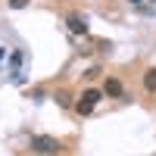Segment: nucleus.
I'll return each mask as SVG.
<instances>
[{
    "mask_svg": "<svg viewBox=\"0 0 156 156\" xmlns=\"http://www.w3.org/2000/svg\"><path fill=\"white\" fill-rule=\"evenodd\" d=\"M100 97H103V90H94V87H90V90H84V94H81V100H78V115H90V112H94V106H97V103H100Z\"/></svg>",
    "mask_w": 156,
    "mask_h": 156,
    "instance_id": "1",
    "label": "nucleus"
},
{
    "mask_svg": "<svg viewBox=\"0 0 156 156\" xmlns=\"http://www.w3.org/2000/svg\"><path fill=\"white\" fill-rule=\"evenodd\" d=\"M31 147H34L37 153H47V156H50V153H59V140H56V137L41 134V137H34V140H31Z\"/></svg>",
    "mask_w": 156,
    "mask_h": 156,
    "instance_id": "2",
    "label": "nucleus"
},
{
    "mask_svg": "<svg viewBox=\"0 0 156 156\" xmlns=\"http://www.w3.org/2000/svg\"><path fill=\"white\" fill-rule=\"evenodd\" d=\"M122 81L119 78H106V84H103V97H122Z\"/></svg>",
    "mask_w": 156,
    "mask_h": 156,
    "instance_id": "3",
    "label": "nucleus"
},
{
    "mask_svg": "<svg viewBox=\"0 0 156 156\" xmlns=\"http://www.w3.org/2000/svg\"><path fill=\"white\" fill-rule=\"evenodd\" d=\"M66 25H69V31H72V34H87V25H84L81 16H69Z\"/></svg>",
    "mask_w": 156,
    "mask_h": 156,
    "instance_id": "4",
    "label": "nucleus"
},
{
    "mask_svg": "<svg viewBox=\"0 0 156 156\" xmlns=\"http://www.w3.org/2000/svg\"><path fill=\"white\" fill-rule=\"evenodd\" d=\"M144 87H147V94H156V69H150L144 75Z\"/></svg>",
    "mask_w": 156,
    "mask_h": 156,
    "instance_id": "5",
    "label": "nucleus"
},
{
    "mask_svg": "<svg viewBox=\"0 0 156 156\" xmlns=\"http://www.w3.org/2000/svg\"><path fill=\"white\" fill-rule=\"evenodd\" d=\"M28 6V0H9V9H25Z\"/></svg>",
    "mask_w": 156,
    "mask_h": 156,
    "instance_id": "6",
    "label": "nucleus"
},
{
    "mask_svg": "<svg viewBox=\"0 0 156 156\" xmlns=\"http://www.w3.org/2000/svg\"><path fill=\"white\" fill-rule=\"evenodd\" d=\"M3 59H6V50H3V47H0V62H3Z\"/></svg>",
    "mask_w": 156,
    "mask_h": 156,
    "instance_id": "7",
    "label": "nucleus"
},
{
    "mask_svg": "<svg viewBox=\"0 0 156 156\" xmlns=\"http://www.w3.org/2000/svg\"><path fill=\"white\" fill-rule=\"evenodd\" d=\"M131 3H134V6H140V3H144V0H131Z\"/></svg>",
    "mask_w": 156,
    "mask_h": 156,
    "instance_id": "8",
    "label": "nucleus"
}]
</instances>
